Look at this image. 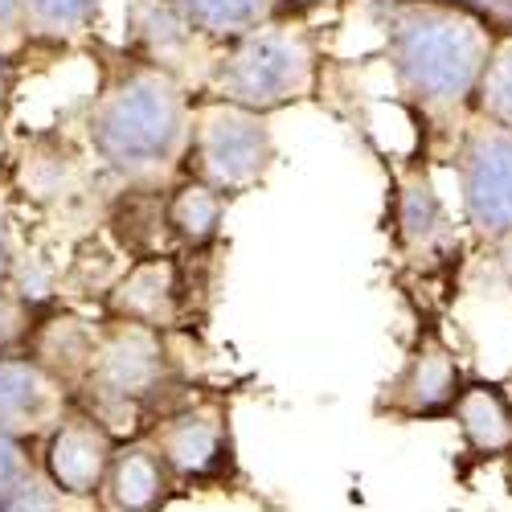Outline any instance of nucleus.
Segmentation results:
<instances>
[{"instance_id":"nucleus-1","label":"nucleus","mask_w":512,"mask_h":512,"mask_svg":"<svg viewBox=\"0 0 512 512\" xmlns=\"http://www.w3.org/2000/svg\"><path fill=\"white\" fill-rule=\"evenodd\" d=\"M189 123L193 115L181 82L164 66H132L95 99L87 136L111 173L148 181L185 160Z\"/></svg>"},{"instance_id":"nucleus-2","label":"nucleus","mask_w":512,"mask_h":512,"mask_svg":"<svg viewBox=\"0 0 512 512\" xmlns=\"http://www.w3.org/2000/svg\"><path fill=\"white\" fill-rule=\"evenodd\" d=\"M484 29L488 25H480L476 17L447 5H426V0L394 9L386 21V37L402 87L431 107L476 99L492 58Z\"/></svg>"},{"instance_id":"nucleus-3","label":"nucleus","mask_w":512,"mask_h":512,"mask_svg":"<svg viewBox=\"0 0 512 512\" xmlns=\"http://www.w3.org/2000/svg\"><path fill=\"white\" fill-rule=\"evenodd\" d=\"M209 82L222 103L267 115L316 91V50L304 33L263 25L234 41L226 58L213 66Z\"/></svg>"},{"instance_id":"nucleus-4","label":"nucleus","mask_w":512,"mask_h":512,"mask_svg":"<svg viewBox=\"0 0 512 512\" xmlns=\"http://www.w3.org/2000/svg\"><path fill=\"white\" fill-rule=\"evenodd\" d=\"M173 365H168V349L160 332L140 328V324H123L111 320L99 336V353L95 365L82 381V410H91L107 431L119 418H140L168 386Z\"/></svg>"},{"instance_id":"nucleus-5","label":"nucleus","mask_w":512,"mask_h":512,"mask_svg":"<svg viewBox=\"0 0 512 512\" xmlns=\"http://www.w3.org/2000/svg\"><path fill=\"white\" fill-rule=\"evenodd\" d=\"M271 160H275V140L263 115L222 99L193 111L189 144H185L189 181H201L222 197L246 193L250 185L267 177Z\"/></svg>"},{"instance_id":"nucleus-6","label":"nucleus","mask_w":512,"mask_h":512,"mask_svg":"<svg viewBox=\"0 0 512 512\" xmlns=\"http://www.w3.org/2000/svg\"><path fill=\"white\" fill-rule=\"evenodd\" d=\"M152 447L177 484H226L234 480V435L222 402H185L152 418Z\"/></svg>"},{"instance_id":"nucleus-7","label":"nucleus","mask_w":512,"mask_h":512,"mask_svg":"<svg viewBox=\"0 0 512 512\" xmlns=\"http://www.w3.org/2000/svg\"><path fill=\"white\" fill-rule=\"evenodd\" d=\"M115 455H119L115 431H107L91 410L70 406L66 418L46 435V443H41V472L66 496L95 500L107 488Z\"/></svg>"},{"instance_id":"nucleus-8","label":"nucleus","mask_w":512,"mask_h":512,"mask_svg":"<svg viewBox=\"0 0 512 512\" xmlns=\"http://www.w3.org/2000/svg\"><path fill=\"white\" fill-rule=\"evenodd\" d=\"M459 189L472 226L488 238L512 234V132L480 127L463 140Z\"/></svg>"},{"instance_id":"nucleus-9","label":"nucleus","mask_w":512,"mask_h":512,"mask_svg":"<svg viewBox=\"0 0 512 512\" xmlns=\"http://www.w3.org/2000/svg\"><path fill=\"white\" fill-rule=\"evenodd\" d=\"M70 406V394L29 353L0 357V431L25 443L46 439Z\"/></svg>"},{"instance_id":"nucleus-10","label":"nucleus","mask_w":512,"mask_h":512,"mask_svg":"<svg viewBox=\"0 0 512 512\" xmlns=\"http://www.w3.org/2000/svg\"><path fill=\"white\" fill-rule=\"evenodd\" d=\"M467 390V377L455 361V353L439 340L426 345L398 369V377L381 394V410H390L394 418H447L455 414L459 394Z\"/></svg>"},{"instance_id":"nucleus-11","label":"nucleus","mask_w":512,"mask_h":512,"mask_svg":"<svg viewBox=\"0 0 512 512\" xmlns=\"http://www.w3.org/2000/svg\"><path fill=\"white\" fill-rule=\"evenodd\" d=\"M103 304H107L111 320H123V324H140L152 332L177 328L185 320V304H189L177 259H160V254L140 259L107 291Z\"/></svg>"},{"instance_id":"nucleus-12","label":"nucleus","mask_w":512,"mask_h":512,"mask_svg":"<svg viewBox=\"0 0 512 512\" xmlns=\"http://www.w3.org/2000/svg\"><path fill=\"white\" fill-rule=\"evenodd\" d=\"M177 492V476L168 472V463L152 447V439H132L123 443L111 476H107V508L111 512H160Z\"/></svg>"},{"instance_id":"nucleus-13","label":"nucleus","mask_w":512,"mask_h":512,"mask_svg":"<svg viewBox=\"0 0 512 512\" xmlns=\"http://www.w3.org/2000/svg\"><path fill=\"white\" fill-rule=\"evenodd\" d=\"M99 336H103V328H91L74 316H46V320H37L25 353L46 369L66 394H74V390H82V381H87V373L95 365Z\"/></svg>"},{"instance_id":"nucleus-14","label":"nucleus","mask_w":512,"mask_h":512,"mask_svg":"<svg viewBox=\"0 0 512 512\" xmlns=\"http://www.w3.org/2000/svg\"><path fill=\"white\" fill-rule=\"evenodd\" d=\"M451 418L463 435V447L472 455L480 459L512 455V402L496 381H467Z\"/></svg>"},{"instance_id":"nucleus-15","label":"nucleus","mask_w":512,"mask_h":512,"mask_svg":"<svg viewBox=\"0 0 512 512\" xmlns=\"http://www.w3.org/2000/svg\"><path fill=\"white\" fill-rule=\"evenodd\" d=\"M222 213H226V197L213 193L201 181H181L173 193L164 197V218H168V234L181 238L185 246L201 250L218 238L222 230Z\"/></svg>"},{"instance_id":"nucleus-16","label":"nucleus","mask_w":512,"mask_h":512,"mask_svg":"<svg viewBox=\"0 0 512 512\" xmlns=\"http://www.w3.org/2000/svg\"><path fill=\"white\" fill-rule=\"evenodd\" d=\"M177 9V17L205 33V37H226V41H242L254 29H263L275 0H168Z\"/></svg>"},{"instance_id":"nucleus-17","label":"nucleus","mask_w":512,"mask_h":512,"mask_svg":"<svg viewBox=\"0 0 512 512\" xmlns=\"http://www.w3.org/2000/svg\"><path fill=\"white\" fill-rule=\"evenodd\" d=\"M99 13V0H25V29L46 37L82 33Z\"/></svg>"},{"instance_id":"nucleus-18","label":"nucleus","mask_w":512,"mask_h":512,"mask_svg":"<svg viewBox=\"0 0 512 512\" xmlns=\"http://www.w3.org/2000/svg\"><path fill=\"white\" fill-rule=\"evenodd\" d=\"M476 107L492 119V127L512 132V41L492 50L488 70L480 78V91H476Z\"/></svg>"},{"instance_id":"nucleus-19","label":"nucleus","mask_w":512,"mask_h":512,"mask_svg":"<svg viewBox=\"0 0 512 512\" xmlns=\"http://www.w3.org/2000/svg\"><path fill=\"white\" fill-rule=\"evenodd\" d=\"M82 504H87V500L66 496V492L54 488L50 476L37 467V472H29V476L13 488V496L0 504V512H82Z\"/></svg>"},{"instance_id":"nucleus-20","label":"nucleus","mask_w":512,"mask_h":512,"mask_svg":"<svg viewBox=\"0 0 512 512\" xmlns=\"http://www.w3.org/2000/svg\"><path fill=\"white\" fill-rule=\"evenodd\" d=\"M398 222H402V238H410V242H426L435 234V226H439V197H435V189L426 181H414L402 193Z\"/></svg>"},{"instance_id":"nucleus-21","label":"nucleus","mask_w":512,"mask_h":512,"mask_svg":"<svg viewBox=\"0 0 512 512\" xmlns=\"http://www.w3.org/2000/svg\"><path fill=\"white\" fill-rule=\"evenodd\" d=\"M33 328H37L33 308L21 300V295L0 291V357H9V353H25Z\"/></svg>"},{"instance_id":"nucleus-22","label":"nucleus","mask_w":512,"mask_h":512,"mask_svg":"<svg viewBox=\"0 0 512 512\" xmlns=\"http://www.w3.org/2000/svg\"><path fill=\"white\" fill-rule=\"evenodd\" d=\"M37 467H41V463L33 459V451H29L25 439L0 431V504H5V500L13 496V488H17L29 472H37Z\"/></svg>"},{"instance_id":"nucleus-23","label":"nucleus","mask_w":512,"mask_h":512,"mask_svg":"<svg viewBox=\"0 0 512 512\" xmlns=\"http://www.w3.org/2000/svg\"><path fill=\"white\" fill-rule=\"evenodd\" d=\"M13 279V242H9V222H5V209H0V291L9 287Z\"/></svg>"},{"instance_id":"nucleus-24","label":"nucleus","mask_w":512,"mask_h":512,"mask_svg":"<svg viewBox=\"0 0 512 512\" xmlns=\"http://www.w3.org/2000/svg\"><path fill=\"white\" fill-rule=\"evenodd\" d=\"M25 25V0H0V33H13Z\"/></svg>"},{"instance_id":"nucleus-25","label":"nucleus","mask_w":512,"mask_h":512,"mask_svg":"<svg viewBox=\"0 0 512 512\" xmlns=\"http://www.w3.org/2000/svg\"><path fill=\"white\" fill-rule=\"evenodd\" d=\"M5 95H9V58L0 50V103H5Z\"/></svg>"},{"instance_id":"nucleus-26","label":"nucleus","mask_w":512,"mask_h":512,"mask_svg":"<svg viewBox=\"0 0 512 512\" xmlns=\"http://www.w3.org/2000/svg\"><path fill=\"white\" fill-rule=\"evenodd\" d=\"M295 5H324V0H295Z\"/></svg>"},{"instance_id":"nucleus-27","label":"nucleus","mask_w":512,"mask_h":512,"mask_svg":"<svg viewBox=\"0 0 512 512\" xmlns=\"http://www.w3.org/2000/svg\"><path fill=\"white\" fill-rule=\"evenodd\" d=\"M508 492H512V459H508Z\"/></svg>"}]
</instances>
